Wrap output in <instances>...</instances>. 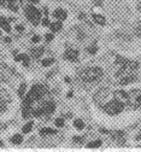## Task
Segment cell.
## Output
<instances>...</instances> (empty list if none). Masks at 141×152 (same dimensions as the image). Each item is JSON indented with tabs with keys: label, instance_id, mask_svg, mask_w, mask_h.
Returning <instances> with one entry per match:
<instances>
[{
	"label": "cell",
	"instance_id": "4fadbf2b",
	"mask_svg": "<svg viewBox=\"0 0 141 152\" xmlns=\"http://www.w3.org/2000/svg\"><path fill=\"white\" fill-rule=\"evenodd\" d=\"M45 52V48L44 47H36V48H33L31 50V56L34 57V58H39V57H41Z\"/></svg>",
	"mask_w": 141,
	"mask_h": 152
},
{
	"label": "cell",
	"instance_id": "2e32d148",
	"mask_svg": "<svg viewBox=\"0 0 141 152\" xmlns=\"http://www.w3.org/2000/svg\"><path fill=\"white\" fill-rule=\"evenodd\" d=\"M15 3H16V0H3V5L7 6V7L11 9L12 11H17V7H16Z\"/></svg>",
	"mask_w": 141,
	"mask_h": 152
},
{
	"label": "cell",
	"instance_id": "52a82bcc",
	"mask_svg": "<svg viewBox=\"0 0 141 152\" xmlns=\"http://www.w3.org/2000/svg\"><path fill=\"white\" fill-rule=\"evenodd\" d=\"M64 58L68 59V61H71V62L77 61V58H78V51L74 50V48H68L65 51V53H64Z\"/></svg>",
	"mask_w": 141,
	"mask_h": 152
},
{
	"label": "cell",
	"instance_id": "ab89813d",
	"mask_svg": "<svg viewBox=\"0 0 141 152\" xmlns=\"http://www.w3.org/2000/svg\"><path fill=\"white\" fill-rule=\"evenodd\" d=\"M0 4H3V0H0Z\"/></svg>",
	"mask_w": 141,
	"mask_h": 152
},
{
	"label": "cell",
	"instance_id": "e575fe53",
	"mask_svg": "<svg viewBox=\"0 0 141 152\" xmlns=\"http://www.w3.org/2000/svg\"><path fill=\"white\" fill-rule=\"evenodd\" d=\"M30 3H33V4H36V3H39V0H29Z\"/></svg>",
	"mask_w": 141,
	"mask_h": 152
},
{
	"label": "cell",
	"instance_id": "83f0119b",
	"mask_svg": "<svg viewBox=\"0 0 141 152\" xmlns=\"http://www.w3.org/2000/svg\"><path fill=\"white\" fill-rule=\"evenodd\" d=\"M5 109H6V104H5V102L1 98H0V112L5 111Z\"/></svg>",
	"mask_w": 141,
	"mask_h": 152
},
{
	"label": "cell",
	"instance_id": "30bf717a",
	"mask_svg": "<svg viewBox=\"0 0 141 152\" xmlns=\"http://www.w3.org/2000/svg\"><path fill=\"white\" fill-rule=\"evenodd\" d=\"M135 81H136V76H135V75H133V74H129V75L124 76V77H123V79L119 81V85L126 86V85H129V83L135 82Z\"/></svg>",
	"mask_w": 141,
	"mask_h": 152
},
{
	"label": "cell",
	"instance_id": "7c38bea8",
	"mask_svg": "<svg viewBox=\"0 0 141 152\" xmlns=\"http://www.w3.org/2000/svg\"><path fill=\"white\" fill-rule=\"evenodd\" d=\"M92 17H93V21L95 22V23H98L99 26H104L105 23H106V20L101 16V15H98V13H93L92 15Z\"/></svg>",
	"mask_w": 141,
	"mask_h": 152
},
{
	"label": "cell",
	"instance_id": "9a60e30c",
	"mask_svg": "<svg viewBox=\"0 0 141 152\" xmlns=\"http://www.w3.org/2000/svg\"><path fill=\"white\" fill-rule=\"evenodd\" d=\"M16 61H17V62L22 61L23 64H24V66H28V65H29V57H28L27 54H20V56H17V57H16Z\"/></svg>",
	"mask_w": 141,
	"mask_h": 152
},
{
	"label": "cell",
	"instance_id": "5b68a950",
	"mask_svg": "<svg viewBox=\"0 0 141 152\" xmlns=\"http://www.w3.org/2000/svg\"><path fill=\"white\" fill-rule=\"evenodd\" d=\"M129 100H128V105L133 109V110H137L141 107V91L140 89H132L129 93Z\"/></svg>",
	"mask_w": 141,
	"mask_h": 152
},
{
	"label": "cell",
	"instance_id": "4316f807",
	"mask_svg": "<svg viewBox=\"0 0 141 152\" xmlns=\"http://www.w3.org/2000/svg\"><path fill=\"white\" fill-rule=\"evenodd\" d=\"M55 123H56V126H57V127H59V128H60V127H63V126H64V120H63V118H57V120L55 121Z\"/></svg>",
	"mask_w": 141,
	"mask_h": 152
},
{
	"label": "cell",
	"instance_id": "8fae6325",
	"mask_svg": "<svg viewBox=\"0 0 141 152\" xmlns=\"http://www.w3.org/2000/svg\"><path fill=\"white\" fill-rule=\"evenodd\" d=\"M53 17L57 18L58 21H64V20H66L68 13H66L63 9H57V10L53 12Z\"/></svg>",
	"mask_w": 141,
	"mask_h": 152
},
{
	"label": "cell",
	"instance_id": "3957f363",
	"mask_svg": "<svg viewBox=\"0 0 141 152\" xmlns=\"http://www.w3.org/2000/svg\"><path fill=\"white\" fill-rule=\"evenodd\" d=\"M124 103H122L119 100H117L116 98H113L112 100L105 103L102 105V109L104 111L109 113V115H118V113H121L123 110H124Z\"/></svg>",
	"mask_w": 141,
	"mask_h": 152
},
{
	"label": "cell",
	"instance_id": "9c48e42d",
	"mask_svg": "<svg viewBox=\"0 0 141 152\" xmlns=\"http://www.w3.org/2000/svg\"><path fill=\"white\" fill-rule=\"evenodd\" d=\"M41 109H42L45 115H51V113L55 112V110H56V104L53 102H47V103H45L42 105Z\"/></svg>",
	"mask_w": 141,
	"mask_h": 152
},
{
	"label": "cell",
	"instance_id": "8992f818",
	"mask_svg": "<svg viewBox=\"0 0 141 152\" xmlns=\"http://www.w3.org/2000/svg\"><path fill=\"white\" fill-rule=\"evenodd\" d=\"M109 93H110V92H109L108 88H102V89L98 91V92L95 93V96H94L95 103L99 104L100 106H102V105L105 104V102H106L108 98H109Z\"/></svg>",
	"mask_w": 141,
	"mask_h": 152
},
{
	"label": "cell",
	"instance_id": "d590c367",
	"mask_svg": "<svg viewBox=\"0 0 141 152\" xmlns=\"http://www.w3.org/2000/svg\"><path fill=\"white\" fill-rule=\"evenodd\" d=\"M95 4H97V5H100V4H101V0H97Z\"/></svg>",
	"mask_w": 141,
	"mask_h": 152
},
{
	"label": "cell",
	"instance_id": "60d3db41",
	"mask_svg": "<svg viewBox=\"0 0 141 152\" xmlns=\"http://www.w3.org/2000/svg\"><path fill=\"white\" fill-rule=\"evenodd\" d=\"M18 1H20V3H22V1H23V0H18Z\"/></svg>",
	"mask_w": 141,
	"mask_h": 152
},
{
	"label": "cell",
	"instance_id": "cb8c5ba5",
	"mask_svg": "<svg viewBox=\"0 0 141 152\" xmlns=\"http://www.w3.org/2000/svg\"><path fill=\"white\" fill-rule=\"evenodd\" d=\"M87 51L89 52L91 54H95V53H97V51H98V46H97V45H92V46L88 47V50H87Z\"/></svg>",
	"mask_w": 141,
	"mask_h": 152
},
{
	"label": "cell",
	"instance_id": "ba28073f",
	"mask_svg": "<svg viewBox=\"0 0 141 152\" xmlns=\"http://www.w3.org/2000/svg\"><path fill=\"white\" fill-rule=\"evenodd\" d=\"M113 98H116L117 100H119V102H122V103H124V104H127L128 100H129L128 93L124 92V91H116V92L113 93Z\"/></svg>",
	"mask_w": 141,
	"mask_h": 152
},
{
	"label": "cell",
	"instance_id": "ac0fdd59",
	"mask_svg": "<svg viewBox=\"0 0 141 152\" xmlns=\"http://www.w3.org/2000/svg\"><path fill=\"white\" fill-rule=\"evenodd\" d=\"M22 141H23V137H22L21 134H16V135H13V137L11 138V142L15 144V145H18V144H21Z\"/></svg>",
	"mask_w": 141,
	"mask_h": 152
},
{
	"label": "cell",
	"instance_id": "d6986e66",
	"mask_svg": "<svg viewBox=\"0 0 141 152\" xmlns=\"http://www.w3.org/2000/svg\"><path fill=\"white\" fill-rule=\"evenodd\" d=\"M60 29H62V23H60V21L55 22V23L51 24V30H52V31H59Z\"/></svg>",
	"mask_w": 141,
	"mask_h": 152
},
{
	"label": "cell",
	"instance_id": "74e56055",
	"mask_svg": "<svg viewBox=\"0 0 141 152\" xmlns=\"http://www.w3.org/2000/svg\"><path fill=\"white\" fill-rule=\"evenodd\" d=\"M100 130H101V132H102V133H109V132H108V130H106V129H100Z\"/></svg>",
	"mask_w": 141,
	"mask_h": 152
},
{
	"label": "cell",
	"instance_id": "5bb4252c",
	"mask_svg": "<svg viewBox=\"0 0 141 152\" xmlns=\"http://www.w3.org/2000/svg\"><path fill=\"white\" fill-rule=\"evenodd\" d=\"M40 134L42 137H46V135H51V134H57V130L56 129H52V128H42L40 130Z\"/></svg>",
	"mask_w": 141,
	"mask_h": 152
},
{
	"label": "cell",
	"instance_id": "f35d334b",
	"mask_svg": "<svg viewBox=\"0 0 141 152\" xmlns=\"http://www.w3.org/2000/svg\"><path fill=\"white\" fill-rule=\"evenodd\" d=\"M3 146V141H0V147H1Z\"/></svg>",
	"mask_w": 141,
	"mask_h": 152
},
{
	"label": "cell",
	"instance_id": "ffe728a7",
	"mask_svg": "<svg viewBox=\"0 0 141 152\" xmlns=\"http://www.w3.org/2000/svg\"><path fill=\"white\" fill-rule=\"evenodd\" d=\"M74 126H75V128H76V129H78V130H82V129L84 128V123H83V121H82V120H80V118L75 120Z\"/></svg>",
	"mask_w": 141,
	"mask_h": 152
},
{
	"label": "cell",
	"instance_id": "7a4b0ae2",
	"mask_svg": "<svg viewBox=\"0 0 141 152\" xmlns=\"http://www.w3.org/2000/svg\"><path fill=\"white\" fill-rule=\"evenodd\" d=\"M44 93H45V89L41 85H34L27 94V97L23 102V106H31V104L34 102H36V100L42 98Z\"/></svg>",
	"mask_w": 141,
	"mask_h": 152
},
{
	"label": "cell",
	"instance_id": "603a6c76",
	"mask_svg": "<svg viewBox=\"0 0 141 152\" xmlns=\"http://www.w3.org/2000/svg\"><path fill=\"white\" fill-rule=\"evenodd\" d=\"M33 124H34L33 122H29V123H27V124L23 127V129H22V130H23V133H24V134H27V133H29V132L31 130V128H33Z\"/></svg>",
	"mask_w": 141,
	"mask_h": 152
},
{
	"label": "cell",
	"instance_id": "6da1fadb",
	"mask_svg": "<svg viewBox=\"0 0 141 152\" xmlns=\"http://www.w3.org/2000/svg\"><path fill=\"white\" fill-rule=\"evenodd\" d=\"M104 75V71L99 66H92V68H87L81 72V79L84 82H95L100 80Z\"/></svg>",
	"mask_w": 141,
	"mask_h": 152
},
{
	"label": "cell",
	"instance_id": "f546056e",
	"mask_svg": "<svg viewBox=\"0 0 141 152\" xmlns=\"http://www.w3.org/2000/svg\"><path fill=\"white\" fill-rule=\"evenodd\" d=\"M135 34H136L137 36H141V26H139V27L135 28Z\"/></svg>",
	"mask_w": 141,
	"mask_h": 152
},
{
	"label": "cell",
	"instance_id": "4dcf8cb0",
	"mask_svg": "<svg viewBox=\"0 0 141 152\" xmlns=\"http://www.w3.org/2000/svg\"><path fill=\"white\" fill-rule=\"evenodd\" d=\"M46 41H52V40H53V35H52V34H46Z\"/></svg>",
	"mask_w": 141,
	"mask_h": 152
},
{
	"label": "cell",
	"instance_id": "8d00e7d4",
	"mask_svg": "<svg viewBox=\"0 0 141 152\" xmlns=\"http://www.w3.org/2000/svg\"><path fill=\"white\" fill-rule=\"evenodd\" d=\"M68 97H69V98H71V97H73V92H70V93L68 94Z\"/></svg>",
	"mask_w": 141,
	"mask_h": 152
},
{
	"label": "cell",
	"instance_id": "44dd1931",
	"mask_svg": "<svg viewBox=\"0 0 141 152\" xmlns=\"http://www.w3.org/2000/svg\"><path fill=\"white\" fill-rule=\"evenodd\" d=\"M25 89H27V85H25V83H21V86H20V88H18V96H20L21 98L24 97Z\"/></svg>",
	"mask_w": 141,
	"mask_h": 152
},
{
	"label": "cell",
	"instance_id": "1f68e13d",
	"mask_svg": "<svg viewBox=\"0 0 141 152\" xmlns=\"http://www.w3.org/2000/svg\"><path fill=\"white\" fill-rule=\"evenodd\" d=\"M73 140H74L75 142H82V141H83V139H82V138H80V137H74V138H73Z\"/></svg>",
	"mask_w": 141,
	"mask_h": 152
},
{
	"label": "cell",
	"instance_id": "d4e9b609",
	"mask_svg": "<svg viewBox=\"0 0 141 152\" xmlns=\"http://www.w3.org/2000/svg\"><path fill=\"white\" fill-rule=\"evenodd\" d=\"M99 146H101V141L100 140H97V141H92V142H89L88 144V147H99Z\"/></svg>",
	"mask_w": 141,
	"mask_h": 152
},
{
	"label": "cell",
	"instance_id": "f1b7e54d",
	"mask_svg": "<svg viewBox=\"0 0 141 152\" xmlns=\"http://www.w3.org/2000/svg\"><path fill=\"white\" fill-rule=\"evenodd\" d=\"M31 41H33L34 44L39 42V41H40V36H39V35H34V36H33V39H31Z\"/></svg>",
	"mask_w": 141,
	"mask_h": 152
},
{
	"label": "cell",
	"instance_id": "484cf974",
	"mask_svg": "<svg viewBox=\"0 0 141 152\" xmlns=\"http://www.w3.org/2000/svg\"><path fill=\"white\" fill-rule=\"evenodd\" d=\"M42 113H44V111H42V109L40 107V109H38V110H34L33 111V115L35 116V117H40L41 115H42Z\"/></svg>",
	"mask_w": 141,
	"mask_h": 152
},
{
	"label": "cell",
	"instance_id": "e0dca14e",
	"mask_svg": "<svg viewBox=\"0 0 141 152\" xmlns=\"http://www.w3.org/2000/svg\"><path fill=\"white\" fill-rule=\"evenodd\" d=\"M0 27H1V28H3L5 31H10V30H11L9 22L5 20L4 17H1V16H0Z\"/></svg>",
	"mask_w": 141,
	"mask_h": 152
},
{
	"label": "cell",
	"instance_id": "7402d4cb",
	"mask_svg": "<svg viewBox=\"0 0 141 152\" xmlns=\"http://www.w3.org/2000/svg\"><path fill=\"white\" fill-rule=\"evenodd\" d=\"M53 63H55V59H53V58H47V59H44V61L41 62L42 66H49V65H52Z\"/></svg>",
	"mask_w": 141,
	"mask_h": 152
},
{
	"label": "cell",
	"instance_id": "277c9868",
	"mask_svg": "<svg viewBox=\"0 0 141 152\" xmlns=\"http://www.w3.org/2000/svg\"><path fill=\"white\" fill-rule=\"evenodd\" d=\"M24 13L27 16L28 20L34 24V26H38L39 22H40V18H41V12L36 9L34 7L33 5H27L24 7Z\"/></svg>",
	"mask_w": 141,
	"mask_h": 152
},
{
	"label": "cell",
	"instance_id": "d6a6232c",
	"mask_svg": "<svg viewBox=\"0 0 141 152\" xmlns=\"http://www.w3.org/2000/svg\"><path fill=\"white\" fill-rule=\"evenodd\" d=\"M42 24H44V26H48V24H49L48 18H44V20H42Z\"/></svg>",
	"mask_w": 141,
	"mask_h": 152
},
{
	"label": "cell",
	"instance_id": "836d02e7",
	"mask_svg": "<svg viewBox=\"0 0 141 152\" xmlns=\"http://www.w3.org/2000/svg\"><path fill=\"white\" fill-rule=\"evenodd\" d=\"M17 30L22 31V30H23V27H22V26H17Z\"/></svg>",
	"mask_w": 141,
	"mask_h": 152
}]
</instances>
